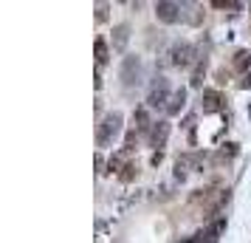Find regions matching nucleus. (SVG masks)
I'll list each match as a JSON object with an SVG mask.
<instances>
[{"label": "nucleus", "mask_w": 251, "mask_h": 243, "mask_svg": "<svg viewBox=\"0 0 251 243\" xmlns=\"http://www.w3.org/2000/svg\"><path fill=\"white\" fill-rule=\"evenodd\" d=\"M234 156H237V144L228 141V144H223V150L215 156V162H228V159H234Z\"/></svg>", "instance_id": "nucleus-14"}, {"label": "nucleus", "mask_w": 251, "mask_h": 243, "mask_svg": "<svg viewBox=\"0 0 251 243\" xmlns=\"http://www.w3.org/2000/svg\"><path fill=\"white\" fill-rule=\"evenodd\" d=\"M170 130H172V125L167 122V119H161V122H155V125L150 128L147 141H150V147H155V153L167 144V139H170Z\"/></svg>", "instance_id": "nucleus-5"}, {"label": "nucleus", "mask_w": 251, "mask_h": 243, "mask_svg": "<svg viewBox=\"0 0 251 243\" xmlns=\"http://www.w3.org/2000/svg\"><path fill=\"white\" fill-rule=\"evenodd\" d=\"M240 88H243V91H246V88H251V74H246V77H243V82H240Z\"/></svg>", "instance_id": "nucleus-20"}, {"label": "nucleus", "mask_w": 251, "mask_h": 243, "mask_svg": "<svg viewBox=\"0 0 251 243\" xmlns=\"http://www.w3.org/2000/svg\"><path fill=\"white\" fill-rule=\"evenodd\" d=\"M170 57H172V65H175V68H189V65H198L201 54L195 51L192 43H186V40H178V43L172 46Z\"/></svg>", "instance_id": "nucleus-3"}, {"label": "nucleus", "mask_w": 251, "mask_h": 243, "mask_svg": "<svg viewBox=\"0 0 251 243\" xmlns=\"http://www.w3.org/2000/svg\"><path fill=\"white\" fill-rule=\"evenodd\" d=\"M136 175H138V164H130V162H127V164H125V170L119 173V178H122L125 184H130V181H133Z\"/></svg>", "instance_id": "nucleus-15"}, {"label": "nucleus", "mask_w": 251, "mask_h": 243, "mask_svg": "<svg viewBox=\"0 0 251 243\" xmlns=\"http://www.w3.org/2000/svg\"><path fill=\"white\" fill-rule=\"evenodd\" d=\"M183 108H186V91H183V88H178V91L172 93L170 105H167V113H170V116H178Z\"/></svg>", "instance_id": "nucleus-10"}, {"label": "nucleus", "mask_w": 251, "mask_h": 243, "mask_svg": "<svg viewBox=\"0 0 251 243\" xmlns=\"http://www.w3.org/2000/svg\"><path fill=\"white\" fill-rule=\"evenodd\" d=\"M161 159H164V153H152V159H150V162H152V167H158V164H161Z\"/></svg>", "instance_id": "nucleus-19"}, {"label": "nucleus", "mask_w": 251, "mask_h": 243, "mask_svg": "<svg viewBox=\"0 0 251 243\" xmlns=\"http://www.w3.org/2000/svg\"><path fill=\"white\" fill-rule=\"evenodd\" d=\"M203 77H206V57H201L198 59V65H195V71H192V88H201L203 85Z\"/></svg>", "instance_id": "nucleus-11"}, {"label": "nucleus", "mask_w": 251, "mask_h": 243, "mask_svg": "<svg viewBox=\"0 0 251 243\" xmlns=\"http://www.w3.org/2000/svg\"><path fill=\"white\" fill-rule=\"evenodd\" d=\"M212 243H217V241H212Z\"/></svg>", "instance_id": "nucleus-22"}, {"label": "nucleus", "mask_w": 251, "mask_h": 243, "mask_svg": "<svg viewBox=\"0 0 251 243\" xmlns=\"http://www.w3.org/2000/svg\"><path fill=\"white\" fill-rule=\"evenodd\" d=\"M125 156H110V162H107V173H119V170H125V162H122Z\"/></svg>", "instance_id": "nucleus-16"}, {"label": "nucleus", "mask_w": 251, "mask_h": 243, "mask_svg": "<svg viewBox=\"0 0 251 243\" xmlns=\"http://www.w3.org/2000/svg\"><path fill=\"white\" fill-rule=\"evenodd\" d=\"M107 20V3H99L96 6V23H104Z\"/></svg>", "instance_id": "nucleus-18"}, {"label": "nucleus", "mask_w": 251, "mask_h": 243, "mask_svg": "<svg viewBox=\"0 0 251 243\" xmlns=\"http://www.w3.org/2000/svg\"><path fill=\"white\" fill-rule=\"evenodd\" d=\"M127 43H130V26L127 23L113 26V51H125Z\"/></svg>", "instance_id": "nucleus-9"}, {"label": "nucleus", "mask_w": 251, "mask_h": 243, "mask_svg": "<svg viewBox=\"0 0 251 243\" xmlns=\"http://www.w3.org/2000/svg\"><path fill=\"white\" fill-rule=\"evenodd\" d=\"M152 125H155V122L150 119L147 108H136V110H133V130H136V133H150Z\"/></svg>", "instance_id": "nucleus-8"}, {"label": "nucleus", "mask_w": 251, "mask_h": 243, "mask_svg": "<svg viewBox=\"0 0 251 243\" xmlns=\"http://www.w3.org/2000/svg\"><path fill=\"white\" fill-rule=\"evenodd\" d=\"M234 68H237V71H249L251 68V51H246V48H243V51H237V54H234Z\"/></svg>", "instance_id": "nucleus-12"}, {"label": "nucleus", "mask_w": 251, "mask_h": 243, "mask_svg": "<svg viewBox=\"0 0 251 243\" xmlns=\"http://www.w3.org/2000/svg\"><path fill=\"white\" fill-rule=\"evenodd\" d=\"M136 141H138V133L133 128H130V133L125 136V153H130V150H136Z\"/></svg>", "instance_id": "nucleus-17"}, {"label": "nucleus", "mask_w": 251, "mask_h": 243, "mask_svg": "<svg viewBox=\"0 0 251 243\" xmlns=\"http://www.w3.org/2000/svg\"><path fill=\"white\" fill-rule=\"evenodd\" d=\"M172 93L175 91H170V80L167 77H155L152 85H150V93H147V108H164L167 110Z\"/></svg>", "instance_id": "nucleus-2"}, {"label": "nucleus", "mask_w": 251, "mask_h": 243, "mask_svg": "<svg viewBox=\"0 0 251 243\" xmlns=\"http://www.w3.org/2000/svg\"><path fill=\"white\" fill-rule=\"evenodd\" d=\"M122 122H125V116L119 113V110L104 116L102 125L96 128V144H99V147H110V144L116 141V136L122 133Z\"/></svg>", "instance_id": "nucleus-1"}, {"label": "nucleus", "mask_w": 251, "mask_h": 243, "mask_svg": "<svg viewBox=\"0 0 251 243\" xmlns=\"http://www.w3.org/2000/svg\"><path fill=\"white\" fill-rule=\"evenodd\" d=\"M226 108V96L220 91H212V88H206V91H201V110H203L206 116L209 113H220Z\"/></svg>", "instance_id": "nucleus-4"}, {"label": "nucleus", "mask_w": 251, "mask_h": 243, "mask_svg": "<svg viewBox=\"0 0 251 243\" xmlns=\"http://www.w3.org/2000/svg\"><path fill=\"white\" fill-rule=\"evenodd\" d=\"M93 51H96V62H99V65H104V62H107V43H104L102 37H96V46H93Z\"/></svg>", "instance_id": "nucleus-13"}, {"label": "nucleus", "mask_w": 251, "mask_h": 243, "mask_svg": "<svg viewBox=\"0 0 251 243\" xmlns=\"http://www.w3.org/2000/svg\"><path fill=\"white\" fill-rule=\"evenodd\" d=\"M181 12H183L181 3H172V0L155 3V17H158L161 23H178L181 20Z\"/></svg>", "instance_id": "nucleus-6"}, {"label": "nucleus", "mask_w": 251, "mask_h": 243, "mask_svg": "<svg viewBox=\"0 0 251 243\" xmlns=\"http://www.w3.org/2000/svg\"><path fill=\"white\" fill-rule=\"evenodd\" d=\"M102 167H104V159H102V156H99V153H96V170H99V173H104Z\"/></svg>", "instance_id": "nucleus-21"}, {"label": "nucleus", "mask_w": 251, "mask_h": 243, "mask_svg": "<svg viewBox=\"0 0 251 243\" xmlns=\"http://www.w3.org/2000/svg\"><path fill=\"white\" fill-rule=\"evenodd\" d=\"M138 80H141V62H138V57H125V62H122V85L133 88V85H138Z\"/></svg>", "instance_id": "nucleus-7"}]
</instances>
